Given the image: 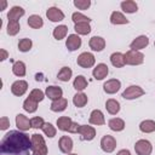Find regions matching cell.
<instances>
[{"instance_id": "obj_46", "label": "cell", "mask_w": 155, "mask_h": 155, "mask_svg": "<svg viewBox=\"0 0 155 155\" xmlns=\"http://www.w3.org/2000/svg\"><path fill=\"white\" fill-rule=\"evenodd\" d=\"M116 155H131V153H130V150H127V149H121Z\"/></svg>"}, {"instance_id": "obj_27", "label": "cell", "mask_w": 155, "mask_h": 155, "mask_svg": "<svg viewBox=\"0 0 155 155\" xmlns=\"http://www.w3.org/2000/svg\"><path fill=\"white\" fill-rule=\"evenodd\" d=\"M110 22H111V24H127L128 23V19L121 12L114 11L110 15Z\"/></svg>"}, {"instance_id": "obj_14", "label": "cell", "mask_w": 155, "mask_h": 155, "mask_svg": "<svg viewBox=\"0 0 155 155\" xmlns=\"http://www.w3.org/2000/svg\"><path fill=\"white\" fill-rule=\"evenodd\" d=\"M46 17L51 22H61L64 19V13L58 7H50L46 11Z\"/></svg>"}, {"instance_id": "obj_16", "label": "cell", "mask_w": 155, "mask_h": 155, "mask_svg": "<svg viewBox=\"0 0 155 155\" xmlns=\"http://www.w3.org/2000/svg\"><path fill=\"white\" fill-rule=\"evenodd\" d=\"M88 121H90V124L96 125V126H101V125H104V124H105L104 115H103V113H102L99 109H94V110H92V113L90 114V119H88Z\"/></svg>"}, {"instance_id": "obj_24", "label": "cell", "mask_w": 155, "mask_h": 155, "mask_svg": "<svg viewBox=\"0 0 155 155\" xmlns=\"http://www.w3.org/2000/svg\"><path fill=\"white\" fill-rule=\"evenodd\" d=\"M71 124H73V120L69 116H61L57 119V126H58V130H61V131H68L69 132Z\"/></svg>"}, {"instance_id": "obj_39", "label": "cell", "mask_w": 155, "mask_h": 155, "mask_svg": "<svg viewBox=\"0 0 155 155\" xmlns=\"http://www.w3.org/2000/svg\"><path fill=\"white\" fill-rule=\"evenodd\" d=\"M31 46H33V42L28 38H24V39L19 40V42H18V48L21 52H28L31 48Z\"/></svg>"}, {"instance_id": "obj_28", "label": "cell", "mask_w": 155, "mask_h": 155, "mask_svg": "<svg viewBox=\"0 0 155 155\" xmlns=\"http://www.w3.org/2000/svg\"><path fill=\"white\" fill-rule=\"evenodd\" d=\"M73 86L76 91L81 92L84 91L86 87H87V80L84 75H78L75 79H74V82H73Z\"/></svg>"}, {"instance_id": "obj_41", "label": "cell", "mask_w": 155, "mask_h": 155, "mask_svg": "<svg viewBox=\"0 0 155 155\" xmlns=\"http://www.w3.org/2000/svg\"><path fill=\"white\" fill-rule=\"evenodd\" d=\"M29 97L33 99V101H35V102H41L44 98H45V93L41 91V90H39V88H34V90H31V92L29 93Z\"/></svg>"}, {"instance_id": "obj_37", "label": "cell", "mask_w": 155, "mask_h": 155, "mask_svg": "<svg viewBox=\"0 0 155 155\" xmlns=\"http://www.w3.org/2000/svg\"><path fill=\"white\" fill-rule=\"evenodd\" d=\"M41 130H42V132H44L47 137H50V138H53V137L56 136V133H57L56 127H54L52 124H50V122H45Z\"/></svg>"}, {"instance_id": "obj_17", "label": "cell", "mask_w": 155, "mask_h": 155, "mask_svg": "<svg viewBox=\"0 0 155 155\" xmlns=\"http://www.w3.org/2000/svg\"><path fill=\"white\" fill-rule=\"evenodd\" d=\"M109 70H108V65L104 63H99L96 65V68L92 71V75L96 80H103L107 75H108Z\"/></svg>"}, {"instance_id": "obj_3", "label": "cell", "mask_w": 155, "mask_h": 155, "mask_svg": "<svg viewBox=\"0 0 155 155\" xmlns=\"http://www.w3.org/2000/svg\"><path fill=\"white\" fill-rule=\"evenodd\" d=\"M125 63L128 65H139L144 62V54L139 51H127L125 54Z\"/></svg>"}, {"instance_id": "obj_9", "label": "cell", "mask_w": 155, "mask_h": 155, "mask_svg": "<svg viewBox=\"0 0 155 155\" xmlns=\"http://www.w3.org/2000/svg\"><path fill=\"white\" fill-rule=\"evenodd\" d=\"M78 133L81 136L84 140H92L96 137V130L88 125H80Z\"/></svg>"}, {"instance_id": "obj_8", "label": "cell", "mask_w": 155, "mask_h": 155, "mask_svg": "<svg viewBox=\"0 0 155 155\" xmlns=\"http://www.w3.org/2000/svg\"><path fill=\"white\" fill-rule=\"evenodd\" d=\"M27 90H28V82L24 80H17L11 85V92L17 97L23 96L27 92Z\"/></svg>"}, {"instance_id": "obj_47", "label": "cell", "mask_w": 155, "mask_h": 155, "mask_svg": "<svg viewBox=\"0 0 155 155\" xmlns=\"http://www.w3.org/2000/svg\"><path fill=\"white\" fill-rule=\"evenodd\" d=\"M5 7H6V1H2V7H1V11H2Z\"/></svg>"}, {"instance_id": "obj_18", "label": "cell", "mask_w": 155, "mask_h": 155, "mask_svg": "<svg viewBox=\"0 0 155 155\" xmlns=\"http://www.w3.org/2000/svg\"><path fill=\"white\" fill-rule=\"evenodd\" d=\"M16 126L18 127L19 131H28L31 127L30 120L23 115V114H17L16 115Z\"/></svg>"}, {"instance_id": "obj_22", "label": "cell", "mask_w": 155, "mask_h": 155, "mask_svg": "<svg viewBox=\"0 0 155 155\" xmlns=\"http://www.w3.org/2000/svg\"><path fill=\"white\" fill-rule=\"evenodd\" d=\"M68 107V101L65 99V98H59V99H57V101H52V103H51V110L52 111H56V113H59V111H63V110H65V108Z\"/></svg>"}, {"instance_id": "obj_25", "label": "cell", "mask_w": 155, "mask_h": 155, "mask_svg": "<svg viewBox=\"0 0 155 155\" xmlns=\"http://www.w3.org/2000/svg\"><path fill=\"white\" fill-rule=\"evenodd\" d=\"M105 108H107V111L111 115H115L120 111V103L114 99V98H110L105 102Z\"/></svg>"}, {"instance_id": "obj_31", "label": "cell", "mask_w": 155, "mask_h": 155, "mask_svg": "<svg viewBox=\"0 0 155 155\" xmlns=\"http://www.w3.org/2000/svg\"><path fill=\"white\" fill-rule=\"evenodd\" d=\"M25 64L22 62V61H17L13 63L12 65V73L16 75V76H24L25 75Z\"/></svg>"}, {"instance_id": "obj_11", "label": "cell", "mask_w": 155, "mask_h": 155, "mask_svg": "<svg viewBox=\"0 0 155 155\" xmlns=\"http://www.w3.org/2000/svg\"><path fill=\"white\" fill-rule=\"evenodd\" d=\"M148 45H149V39H148V36H145V35H140V36L136 38V39L131 42L130 48H131L132 51H139V50L145 48Z\"/></svg>"}, {"instance_id": "obj_44", "label": "cell", "mask_w": 155, "mask_h": 155, "mask_svg": "<svg viewBox=\"0 0 155 155\" xmlns=\"http://www.w3.org/2000/svg\"><path fill=\"white\" fill-rule=\"evenodd\" d=\"M8 126H10V120H8L6 116H2V117L0 119V130L4 131V130H6V128H8Z\"/></svg>"}, {"instance_id": "obj_19", "label": "cell", "mask_w": 155, "mask_h": 155, "mask_svg": "<svg viewBox=\"0 0 155 155\" xmlns=\"http://www.w3.org/2000/svg\"><path fill=\"white\" fill-rule=\"evenodd\" d=\"M45 94H46L50 99L57 101V99L62 98V96H63V90H62L59 86H48V87H46Z\"/></svg>"}, {"instance_id": "obj_35", "label": "cell", "mask_w": 155, "mask_h": 155, "mask_svg": "<svg viewBox=\"0 0 155 155\" xmlns=\"http://www.w3.org/2000/svg\"><path fill=\"white\" fill-rule=\"evenodd\" d=\"M74 30L78 33V35H87L91 31L90 23H78L74 25Z\"/></svg>"}, {"instance_id": "obj_5", "label": "cell", "mask_w": 155, "mask_h": 155, "mask_svg": "<svg viewBox=\"0 0 155 155\" xmlns=\"http://www.w3.org/2000/svg\"><path fill=\"white\" fill-rule=\"evenodd\" d=\"M134 151L137 155H150L153 151V145L147 139H139L134 144Z\"/></svg>"}, {"instance_id": "obj_10", "label": "cell", "mask_w": 155, "mask_h": 155, "mask_svg": "<svg viewBox=\"0 0 155 155\" xmlns=\"http://www.w3.org/2000/svg\"><path fill=\"white\" fill-rule=\"evenodd\" d=\"M120 87H121V82H120V80H117V79H110V80L105 81L104 85H103V90H104V92L108 93V94H114V93H116V92L120 90Z\"/></svg>"}, {"instance_id": "obj_23", "label": "cell", "mask_w": 155, "mask_h": 155, "mask_svg": "<svg viewBox=\"0 0 155 155\" xmlns=\"http://www.w3.org/2000/svg\"><path fill=\"white\" fill-rule=\"evenodd\" d=\"M110 62L115 68H122L126 63H125V56L121 52H114L110 56Z\"/></svg>"}, {"instance_id": "obj_12", "label": "cell", "mask_w": 155, "mask_h": 155, "mask_svg": "<svg viewBox=\"0 0 155 155\" xmlns=\"http://www.w3.org/2000/svg\"><path fill=\"white\" fill-rule=\"evenodd\" d=\"M58 147L62 153L70 154V151L73 150V139L68 136H62L58 140Z\"/></svg>"}, {"instance_id": "obj_2", "label": "cell", "mask_w": 155, "mask_h": 155, "mask_svg": "<svg viewBox=\"0 0 155 155\" xmlns=\"http://www.w3.org/2000/svg\"><path fill=\"white\" fill-rule=\"evenodd\" d=\"M31 149H33V155H47L48 149L45 143V139L41 134L34 133L31 134Z\"/></svg>"}, {"instance_id": "obj_29", "label": "cell", "mask_w": 155, "mask_h": 155, "mask_svg": "<svg viewBox=\"0 0 155 155\" xmlns=\"http://www.w3.org/2000/svg\"><path fill=\"white\" fill-rule=\"evenodd\" d=\"M87 101H88L87 96H86L85 93H82V92H78V93L73 97V103H74V105L78 107V108L85 107V105L87 104Z\"/></svg>"}, {"instance_id": "obj_43", "label": "cell", "mask_w": 155, "mask_h": 155, "mask_svg": "<svg viewBox=\"0 0 155 155\" xmlns=\"http://www.w3.org/2000/svg\"><path fill=\"white\" fill-rule=\"evenodd\" d=\"M30 124H31V127H33V128H36V130H38V128H42L45 121H44L42 117H40V116H35V117L30 119Z\"/></svg>"}, {"instance_id": "obj_6", "label": "cell", "mask_w": 155, "mask_h": 155, "mask_svg": "<svg viewBox=\"0 0 155 155\" xmlns=\"http://www.w3.org/2000/svg\"><path fill=\"white\" fill-rule=\"evenodd\" d=\"M145 92L144 90L140 87V86H137V85H131L128 86L124 92H122V98L125 99H136L140 96H143Z\"/></svg>"}, {"instance_id": "obj_42", "label": "cell", "mask_w": 155, "mask_h": 155, "mask_svg": "<svg viewBox=\"0 0 155 155\" xmlns=\"http://www.w3.org/2000/svg\"><path fill=\"white\" fill-rule=\"evenodd\" d=\"M74 6L79 10H87L91 6L90 0H74Z\"/></svg>"}, {"instance_id": "obj_45", "label": "cell", "mask_w": 155, "mask_h": 155, "mask_svg": "<svg viewBox=\"0 0 155 155\" xmlns=\"http://www.w3.org/2000/svg\"><path fill=\"white\" fill-rule=\"evenodd\" d=\"M0 52H1L0 61H5V59L8 57V53H7V52H6V50H4V48H1V50H0Z\"/></svg>"}, {"instance_id": "obj_20", "label": "cell", "mask_w": 155, "mask_h": 155, "mask_svg": "<svg viewBox=\"0 0 155 155\" xmlns=\"http://www.w3.org/2000/svg\"><path fill=\"white\" fill-rule=\"evenodd\" d=\"M24 13H25V11H24L23 7H21V6H13L8 11L7 18H8V21H16V22H18V19L22 16H24Z\"/></svg>"}, {"instance_id": "obj_38", "label": "cell", "mask_w": 155, "mask_h": 155, "mask_svg": "<svg viewBox=\"0 0 155 155\" xmlns=\"http://www.w3.org/2000/svg\"><path fill=\"white\" fill-rule=\"evenodd\" d=\"M19 29H21V25H19L18 22H16V21H8V23H7V34L8 35H11V36L16 35L19 31Z\"/></svg>"}, {"instance_id": "obj_7", "label": "cell", "mask_w": 155, "mask_h": 155, "mask_svg": "<svg viewBox=\"0 0 155 155\" xmlns=\"http://www.w3.org/2000/svg\"><path fill=\"white\" fill-rule=\"evenodd\" d=\"M101 148L105 153H113L116 148V139L109 134L103 136L101 139Z\"/></svg>"}, {"instance_id": "obj_32", "label": "cell", "mask_w": 155, "mask_h": 155, "mask_svg": "<svg viewBox=\"0 0 155 155\" xmlns=\"http://www.w3.org/2000/svg\"><path fill=\"white\" fill-rule=\"evenodd\" d=\"M139 130L144 133H151L155 131V121L154 120H144L139 124Z\"/></svg>"}, {"instance_id": "obj_1", "label": "cell", "mask_w": 155, "mask_h": 155, "mask_svg": "<svg viewBox=\"0 0 155 155\" xmlns=\"http://www.w3.org/2000/svg\"><path fill=\"white\" fill-rule=\"evenodd\" d=\"M1 155H33L31 138L22 131L7 132L0 143Z\"/></svg>"}, {"instance_id": "obj_36", "label": "cell", "mask_w": 155, "mask_h": 155, "mask_svg": "<svg viewBox=\"0 0 155 155\" xmlns=\"http://www.w3.org/2000/svg\"><path fill=\"white\" fill-rule=\"evenodd\" d=\"M23 109L28 113H35L38 109V102H35L30 97H28L23 103Z\"/></svg>"}, {"instance_id": "obj_15", "label": "cell", "mask_w": 155, "mask_h": 155, "mask_svg": "<svg viewBox=\"0 0 155 155\" xmlns=\"http://www.w3.org/2000/svg\"><path fill=\"white\" fill-rule=\"evenodd\" d=\"M65 46L69 51H75L81 46V38L78 34H70L65 41Z\"/></svg>"}, {"instance_id": "obj_33", "label": "cell", "mask_w": 155, "mask_h": 155, "mask_svg": "<svg viewBox=\"0 0 155 155\" xmlns=\"http://www.w3.org/2000/svg\"><path fill=\"white\" fill-rule=\"evenodd\" d=\"M71 75H73V70H71L69 67H63V68L58 71L57 78H58V80H61V81H63V82H68V81L70 80Z\"/></svg>"}, {"instance_id": "obj_48", "label": "cell", "mask_w": 155, "mask_h": 155, "mask_svg": "<svg viewBox=\"0 0 155 155\" xmlns=\"http://www.w3.org/2000/svg\"><path fill=\"white\" fill-rule=\"evenodd\" d=\"M68 155H78V154H68Z\"/></svg>"}, {"instance_id": "obj_30", "label": "cell", "mask_w": 155, "mask_h": 155, "mask_svg": "<svg viewBox=\"0 0 155 155\" xmlns=\"http://www.w3.org/2000/svg\"><path fill=\"white\" fill-rule=\"evenodd\" d=\"M28 25L34 29H39L44 25V21L39 15H31L28 18Z\"/></svg>"}, {"instance_id": "obj_34", "label": "cell", "mask_w": 155, "mask_h": 155, "mask_svg": "<svg viewBox=\"0 0 155 155\" xmlns=\"http://www.w3.org/2000/svg\"><path fill=\"white\" fill-rule=\"evenodd\" d=\"M68 33V27L64 25V24H61V25H57L54 29H53V36L56 40H62L65 38Z\"/></svg>"}, {"instance_id": "obj_49", "label": "cell", "mask_w": 155, "mask_h": 155, "mask_svg": "<svg viewBox=\"0 0 155 155\" xmlns=\"http://www.w3.org/2000/svg\"><path fill=\"white\" fill-rule=\"evenodd\" d=\"M154 46H155V42H154Z\"/></svg>"}, {"instance_id": "obj_21", "label": "cell", "mask_w": 155, "mask_h": 155, "mask_svg": "<svg viewBox=\"0 0 155 155\" xmlns=\"http://www.w3.org/2000/svg\"><path fill=\"white\" fill-rule=\"evenodd\" d=\"M108 126L111 131H115V132H120L125 128V121L120 117H113L108 121Z\"/></svg>"}, {"instance_id": "obj_40", "label": "cell", "mask_w": 155, "mask_h": 155, "mask_svg": "<svg viewBox=\"0 0 155 155\" xmlns=\"http://www.w3.org/2000/svg\"><path fill=\"white\" fill-rule=\"evenodd\" d=\"M71 19H73V22H74L75 24H78V23H90V22H91V19H90L88 17L84 16V15L80 13V12H74V13L71 15Z\"/></svg>"}, {"instance_id": "obj_4", "label": "cell", "mask_w": 155, "mask_h": 155, "mask_svg": "<svg viewBox=\"0 0 155 155\" xmlns=\"http://www.w3.org/2000/svg\"><path fill=\"white\" fill-rule=\"evenodd\" d=\"M78 65H80L81 68H91L96 63V58L91 52H82L79 54L78 59H76Z\"/></svg>"}, {"instance_id": "obj_26", "label": "cell", "mask_w": 155, "mask_h": 155, "mask_svg": "<svg viewBox=\"0 0 155 155\" xmlns=\"http://www.w3.org/2000/svg\"><path fill=\"white\" fill-rule=\"evenodd\" d=\"M121 8L126 13H134L138 10V5L133 0H125L121 2Z\"/></svg>"}, {"instance_id": "obj_13", "label": "cell", "mask_w": 155, "mask_h": 155, "mask_svg": "<svg viewBox=\"0 0 155 155\" xmlns=\"http://www.w3.org/2000/svg\"><path fill=\"white\" fill-rule=\"evenodd\" d=\"M88 46L92 51H97L101 52L104 50L105 47V40L102 36H92L88 41Z\"/></svg>"}]
</instances>
